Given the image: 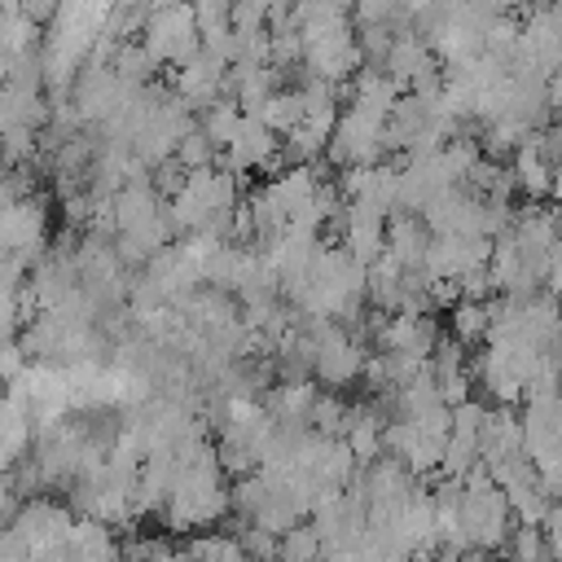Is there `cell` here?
Returning <instances> with one entry per match:
<instances>
[{"instance_id": "4", "label": "cell", "mask_w": 562, "mask_h": 562, "mask_svg": "<svg viewBox=\"0 0 562 562\" xmlns=\"http://www.w3.org/2000/svg\"><path fill=\"white\" fill-rule=\"evenodd\" d=\"M48 241V202L35 198V193H22L13 198L4 211H0V246L9 255H22V259H35Z\"/></svg>"}, {"instance_id": "8", "label": "cell", "mask_w": 562, "mask_h": 562, "mask_svg": "<svg viewBox=\"0 0 562 562\" xmlns=\"http://www.w3.org/2000/svg\"><path fill=\"white\" fill-rule=\"evenodd\" d=\"M255 119H259L263 127H272L277 136H285V132L303 119V92H299V88H272V92L259 101Z\"/></svg>"}, {"instance_id": "1", "label": "cell", "mask_w": 562, "mask_h": 562, "mask_svg": "<svg viewBox=\"0 0 562 562\" xmlns=\"http://www.w3.org/2000/svg\"><path fill=\"white\" fill-rule=\"evenodd\" d=\"M140 44L149 48V57L158 66H180L189 61L198 48H202V35H198V18L189 9V0H171V4H158L145 26H140Z\"/></svg>"}, {"instance_id": "9", "label": "cell", "mask_w": 562, "mask_h": 562, "mask_svg": "<svg viewBox=\"0 0 562 562\" xmlns=\"http://www.w3.org/2000/svg\"><path fill=\"white\" fill-rule=\"evenodd\" d=\"M171 162H176L180 171H202V167H211V162H215V145L202 136V127H198V123L176 140Z\"/></svg>"}, {"instance_id": "5", "label": "cell", "mask_w": 562, "mask_h": 562, "mask_svg": "<svg viewBox=\"0 0 562 562\" xmlns=\"http://www.w3.org/2000/svg\"><path fill=\"white\" fill-rule=\"evenodd\" d=\"M426 250H430V228L417 211L386 215V255L400 268H426Z\"/></svg>"}, {"instance_id": "12", "label": "cell", "mask_w": 562, "mask_h": 562, "mask_svg": "<svg viewBox=\"0 0 562 562\" xmlns=\"http://www.w3.org/2000/svg\"><path fill=\"white\" fill-rule=\"evenodd\" d=\"M57 4H61V0H18V9H22L35 26H48V22H53V13H57Z\"/></svg>"}, {"instance_id": "7", "label": "cell", "mask_w": 562, "mask_h": 562, "mask_svg": "<svg viewBox=\"0 0 562 562\" xmlns=\"http://www.w3.org/2000/svg\"><path fill=\"white\" fill-rule=\"evenodd\" d=\"M487 329H492V299H457L448 307V334L461 347L487 342Z\"/></svg>"}, {"instance_id": "11", "label": "cell", "mask_w": 562, "mask_h": 562, "mask_svg": "<svg viewBox=\"0 0 562 562\" xmlns=\"http://www.w3.org/2000/svg\"><path fill=\"white\" fill-rule=\"evenodd\" d=\"M26 540L13 527H0V562H26Z\"/></svg>"}, {"instance_id": "3", "label": "cell", "mask_w": 562, "mask_h": 562, "mask_svg": "<svg viewBox=\"0 0 562 562\" xmlns=\"http://www.w3.org/2000/svg\"><path fill=\"white\" fill-rule=\"evenodd\" d=\"M303 70L312 79H325V83H347L356 70H360V48H356V26H338V31H325V35H307L303 40Z\"/></svg>"}, {"instance_id": "14", "label": "cell", "mask_w": 562, "mask_h": 562, "mask_svg": "<svg viewBox=\"0 0 562 562\" xmlns=\"http://www.w3.org/2000/svg\"><path fill=\"white\" fill-rule=\"evenodd\" d=\"M553 4H558V9H562V0H553Z\"/></svg>"}, {"instance_id": "10", "label": "cell", "mask_w": 562, "mask_h": 562, "mask_svg": "<svg viewBox=\"0 0 562 562\" xmlns=\"http://www.w3.org/2000/svg\"><path fill=\"white\" fill-rule=\"evenodd\" d=\"M22 364H26V356H22L18 338H0V386H9L22 373Z\"/></svg>"}, {"instance_id": "13", "label": "cell", "mask_w": 562, "mask_h": 562, "mask_svg": "<svg viewBox=\"0 0 562 562\" xmlns=\"http://www.w3.org/2000/svg\"><path fill=\"white\" fill-rule=\"evenodd\" d=\"M544 290H549L553 299H562V246L549 255V268H544Z\"/></svg>"}, {"instance_id": "2", "label": "cell", "mask_w": 562, "mask_h": 562, "mask_svg": "<svg viewBox=\"0 0 562 562\" xmlns=\"http://www.w3.org/2000/svg\"><path fill=\"white\" fill-rule=\"evenodd\" d=\"M386 154V119L360 110V105H347L338 110V123L329 132V145H325V158L342 171V167H369V162H382Z\"/></svg>"}, {"instance_id": "6", "label": "cell", "mask_w": 562, "mask_h": 562, "mask_svg": "<svg viewBox=\"0 0 562 562\" xmlns=\"http://www.w3.org/2000/svg\"><path fill=\"white\" fill-rule=\"evenodd\" d=\"M31 439H35V422H31V413H26L13 395H0V474H4L18 457H26Z\"/></svg>"}]
</instances>
